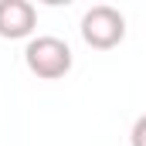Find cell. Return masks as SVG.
Listing matches in <instances>:
<instances>
[{"instance_id":"cell-1","label":"cell","mask_w":146,"mask_h":146,"mask_svg":"<svg viewBox=\"0 0 146 146\" xmlns=\"http://www.w3.org/2000/svg\"><path fill=\"white\" fill-rule=\"evenodd\" d=\"M24 65H27L31 75L44 78V82H54V78H65L72 72L75 54L68 48V41H61L54 34H37L24 48Z\"/></svg>"},{"instance_id":"cell-2","label":"cell","mask_w":146,"mask_h":146,"mask_svg":"<svg viewBox=\"0 0 146 146\" xmlns=\"http://www.w3.org/2000/svg\"><path fill=\"white\" fill-rule=\"evenodd\" d=\"M78 31H82V41H85L88 48H95V51H112V48H119L122 37H126V14H122L119 7H112V3H95V7H88V10L82 14Z\"/></svg>"},{"instance_id":"cell-3","label":"cell","mask_w":146,"mask_h":146,"mask_svg":"<svg viewBox=\"0 0 146 146\" xmlns=\"http://www.w3.org/2000/svg\"><path fill=\"white\" fill-rule=\"evenodd\" d=\"M37 27V7L27 0H0V37L3 41H31Z\"/></svg>"},{"instance_id":"cell-4","label":"cell","mask_w":146,"mask_h":146,"mask_svg":"<svg viewBox=\"0 0 146 146\" xmlns=\"http://www.w3.org/2000/svg\"><path fill=\"white\" fill-rule=\"evenodd\" d=\"M129 146H146V112L133 122V133H129Z\"/></svg>"}]
</instances>
